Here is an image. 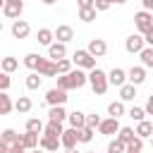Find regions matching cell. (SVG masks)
<instances>
[{"instance_id": "6f0895ef", "label": "cell", "mask_w": 153, "mask_h": 153, "mask_svg": "<svg viewBox=\"0 0 153 153\" xmlns=\"http://www.w3.org/2000/svg\"><path fill=\"white\" fill-rule=\"evenodd\" d=\"M86 153H96V151H86Z\"/></svg>"}, {"instance_id": "d590c367", "label": "cell", "mask_w": 153, "mask_h": 153, "mask_svg": "<svg viewBox=\"0 0 153 153\" xmlns=\"http://www.w3.org/2000/svg\"><path fill=\"white\" fill-rule=\"evenodd\" d=\"M124 148H127V143H124V141H120L117 136L108 143V151H110V153H124Z\"/></svg>"}, {"instance_id": "2e32d148", "label": "cell", "mask_w": 153, "mask_h": 153, "mask_svg": "<svg viewBox=\"0 0 153 153\" xmlns=\"http://www.w3.org/2000/svg\"><path fill=\"white\" fill-rule=\"evenodd\" d=\"M53 36H55L60 43H69V41L74 38V31H72V26H69V24H60V26L53 31Z\"/></svg>"}, {"instance_id": "8fae6325", "label": "cell", "mask_w": 153, "mask_h": 153, "mask_svg": "<svg viewBox=\"0 0 153 153\" xmlns=\"http://www.w3.org/2000/svg\"><path fill=\"white\" fill-rule=\"evenodd\" d=\"M117 129H120V120H117V117H105V120H100V124H98V131H100L103 136H112V134H117Z\"/></svg>"}, {"instance_id": "c3c4849f", "label": "cell", "mask_w": 153, "mask_h": 153, "mask_svg": "<svg viewBox=\"0 0 153 153\" xmlns=\"http://www.w3.org/2000/svg\"><path fill=\"white\" fill-rule=\"evenodd\" d=\"M7 148H10V146H7V143L0 139V153H7Z\"/></svg>"}, {"instance_id": "ac0fdd59", "label": "cell", "mask_w": 153, "mask_h": 153, "mask_svg": "<svg viewBox=\"0 0 153 153\" xmlns=\"http://www.w3.org/2000/svg\"><path fill=\"white\" fill-rule=\"evenodd\" d=\"M38 134L36 131H24V134H19V141L24 143V148L26 151H31V148H38Z\"/></svg>"}, {"instance_id": "4fadbf2b", "label": "cell", "mask_w": 153, "mask_h": 153, "mask_svg": "<svg viewBox=\"0 0 153 153\" xmlns=\"http://www.w3.org/2000/svg\"><path fill=\"white\" fill-rule=\"evenodd\" d=\"M108 84L120 88L122 84H127V72H124L122 67H112V69L108 72Z\"/></svg>"}, {"instance_id": "816d5d0a", "label": "cell", "mask_w": 153, "mask_h": 153, "mask_svg": "<svg viewBox=\"0 0 153 153\" xmlns=\"http://www.w3.org/2000/svg\"><path fill=\"white\" fill-rule=\"evenodd\" d=\"M110 2H112V5H124L127 0H110Z\"/></svg>"}, {"instance_id": "30bf717a", "label": "cell", "mask_w": 153, "mask_h": 153, "mask_svg": "<svg viewBox=\"0 0 153 153\" xmlns=\"http://www.w3.org/2000/svg\"><path fill=\"white\" fill-rule=\"evenodd\" d=\"M45 103H48V105H65V103H67V91L53 86V88L45 93Z\"/></svg>"}, {"instance_id": "d6986e66", "label": "cell", "mask_w": 153, "mask_h": 153, "mask_svg": "<svg viewBox=\"0 0 153 153\" xmlns=\"http://www.w3.org/2000/svg\"><path fill=\"white\" fill-rule=\"evenodd\" d=\"M48 120H50V122H65V120H67V110H65V105H50V110H48Z\"/></svg>"}, {"instance_id": "e575fe53", "label": "cell", "mask_w": 153, "mask_h": 153, "mask_svg": "<svg viewBox=\"0 0 153 153\" xmlns=\"http://www.w3.org/2000/svg\"><path fill=\"white\" fill-rule=\"evenodd\" d=\"M26 131H36V134H43V122L38 117H31L26 120Z\"/></svg>"}, {"instance_id": "bcb514c9", "label": "cell", "mask_w": 153, "mask_h": 153, "mask_svg": "<svg viewBox=\"0 0 153 153\" xmlns=\"http://www.w3.org/2000/svg\"><path fill=\"white\" fill-rule=\"evenodd\" d=\"M76 7H93V0H76Z\"/></svg>"}, {"instance_id": "60d3db41", "label": "cell", "mask_w": 153, "mask_h": 153, "mask_svg": "<svg viewBox=\"0 0 153 153\" xmlns=\"http://www.w3.org/2000/svg\"><path fill=\"white\" fill-rule=\"evenodd\" d=\"M36 60H38V53H29V55H24V65H26L29 69L36 67Z\"/></svg>"}, {"instance_id": "7402d4cb", "label": "cell", "mask_w": 153, "mask_h": 153, "mask_svg": "<svg viewBox=\"0 0 153 153\" xmlns=\"http://www.w3.org/2000/svg\"><path fill=\"white\" fill-rule=\"evenodd\" d=\"M136 98V86L134 84H122L120 86V100L122 103H129V100H134Z\"/></svg>"}, {"instance_id": "7bdbcfd3", "label": "cell", "mask_w": 153, "mask_h": 153, "mask_svg": "<svg viewBox=\"0 0 153 153\" xmlns=\"http://www.w3.org/2000/svg\"><path fill=\"white\" fill-rule=\"evenodd\" d=\"M7 153H29V151L24 148V143H22V141H17V143H12V146L7 148Z\"/></svg>"}, {"instance_id": "7a4b0ae2", "label": "cell", "mask_w": 153, "mask_h": 153, "mask_svg": "<svg viewBox=\"0 0 153 153\" xmlns=\"http://www.w3.org/2000/svg\"><path fill=\"white\" fill-rule=\"evenodd\" d=\"M88 84H91V88H93V93L96 96H103L105 91H108V72H103V69H98V67H93V69H88Z\"/></svg>"}, {"instance_id": "5bb4252c", "label": "cell", "mask_w": 153, "mask_h": 153, "mask_svg": "<svg viewBox=\"0 0 153 153\" xmlns=\"http://www.w3.org/2000/svg\"><path fill=\"white\" fill-rule=\"evenodd\" d=\"M93 57H103L105 53H108V43L103 41V38H91V43H88V48H86Z\"/></svg>"}, {"instance_id": "db71d44e", "label": "cell", "mask_w": 153, "mask_h": 153, "mask_svg": "<svg viewBox=\"0 0 153 153\" xmlns=\"http://www.w3.org/2000/svg\"><path fill=\"white\" fill-rule=\"evenodd\" d=\"M2 7H5V0H0V10H2Z\"/></svg>"}, {"instance_id": "d6a6232c", "label": "cell", "mask_w": 153, "mask_h": 153, "mask_svg": "<svg viewBox=\"0 0 153 153\" xmlns=\"http://www.w3.org/2000/svg\"><path fill=\"white\" fill-rule=\"evenodd\" d=\"M134 136H136V131H134L131 127H120V129H117V139L124 141V143H129Z\"/></svg>"}, {"instance_id": "8992f818", "label": "cell", "mask_w": 153, "mask_h": 153, "mask_svg": "<svg viewBox=\"0 0 153 153\" xmlns=\"http://www.w3.org/2000/svg\"><path fill=\"white\" fill-rule=\"evenodd\" d=\"M76 143H79V129L67 127V129L60 134V146H62L65 151H69V148H76Z\"/></svg>"}, {"instance_id": "ab89813d", "label": "cell", "mask_w": 153, "mask_h": 153, "mask_svg": "<svg viewBox=\"0 0 153 153\" xmlns=\"http://www.w3.org/2000/svg\"><path fill=\"white\" fill-rule=\"evenodd\" d=\"M10 86H12V79H10V74L0 69V91H7Z\"/></svg>"}, {"instance_id": "f35d334b", "label": "cell", "mask_w": 153, "mask_h": 153, "mask_svg": "<svg viewBox=\"0 0 153 153\" xmlns=\"http://www.w3.org/2000/svg\"><path fill=\"white\" fill-rule=\"evenodd\" d=\"M100 120H103V117H100V115H96V112H93V115H86V127H91V129H98Z\"/></svg>"}, {"instance_id": "ffe728a7", "label": "cell", "mask_w": 153, "mask_h": 153, "mask_svg": "<svg viewBox=\"0 0 153 153\" xmlns=\"http://www.w3.org/2000/svg\"><path fill=\"white\" fill-rule=\"evenodd\" d=\"M67 122H69V127H74V129H81V127L86 124V115H84L81 110L67 112Z\"/></svg>"}, {"instance_id": "9f6ffc18", "label": "cell", "mask_w": 153, "mask_h": 153, "mask_svg": "<svg viewBox=\"0 0 153 153\" xmlns=\"http://www.w3.org/2000/svg\"><path fill=\"white\" fill-rule=\"evenodd\" d=\"M151 146H153V136H151Z\"/></svg>"}, {"instance_id": "9a60e30c", "label": "cell", "mask_w": 153, "mask_h": 153, "mask_svg": "<svg viewBox=\"0 0 153 153\" xmlns=\"http://www.w3.org/2000/svg\"><path fill=\"white\" fill-rule=\"evenodd\" d=\"M48 57H50V60H60V57H67V43L53 41V43L48 45Z\"/></svg>"}, {"instance_id": "83f0119b", "label": "cell", "mask_w": 153, "mask_h": 153, "mask_svg": "<svg viewBox=\"0 0 153 153\" xmlns=\"http://www.w3.org/2000/svg\"><path fill=\"white\" fill-rule=\"evenodd\" d=\"M41 84H43V76H41L38 72H31V74H26V88H29V91H36V88H41Z\"/></svg>"}, {"instance_id": "6da1fadb", "label": "cell", "mask_w": 153, "mask_h": 153, "mask_svg": "<svg viewBox=\"0 0 153 153\" xmlns=\"http://www.w3.org/2000/svg\"><path fill=\"white\" fill-rule=\"evenodd\" d=\"M57 79V88H62V91H72V88H81L86 81H88V76H86V72L84 69H69L67 74H57L55 76Z\"/></svg>"}, {"instance_id": "4316f807", "label": "cell", "mask_w": 153, "mask_h": 153, "mask_svg": "<svg viewBox=\"0 0 153 153\" xmlns=\"http://www.w3.org/2000/svg\"><path fill=\"white\" fill-rule=\"evenodd\" d=\"M17 67H19V60H17V57H12V55L2 57V62H0V69H2V72H7V74H12Z\"/></svg>"}, {"instance_id": "11a10c76", "label": "cell", "mask_w": 153, "mask_h": 153, "mask_svg": "<svg viewBox=\"0 0 153 153\" xmlns=\"http://www.w3.org/2000/svg\"><path fill=\"white\" fill-rule=\"evenodd\" d=\"M2 29H5V26H2V19H0V33H2Z\"/></svg>"}, {"instance_id": "f546056e", "label": "cell", "mask_w": 153, "mask_h": 153, "mask_svg": "<svg viewBox=\"0 0 153 153\" xmlns=\"http://www.w3.org/2000/svg\"><path fill=\"white\" fill-rule=\"evenodd\" d=\"M96 14H98L96 7H81V10H79V19L86 22V24H91V22L96 19Z\"/></svg>"}, {"instance_id": "9c48e42d", "label": "cell", "mask_w": 153, "mask_h": 153, "mask_svg": "<svg viewBox=\"0 0 153 153\" xmlns=\"http://www.w3.org/2000/svg\"><path fill=\"white\" fill-rule=\"evenodd\" d=\"M127 81L134 84V86H141L146 81V67L143 65H134L129 72H127Z\"/></svg>"}, {"instance_id": "e0dca14e", "label": "cell", "mask_w": 153, "mask_h": 153, "mask_svg": "<svg viewBox=\"0 0 153 153\" xmlns=\"http://www.w3.org/2000/svg\"><path fill=\"white\" fill-rule=\"evenodd\" d=\"M38 148H43L45 153H53V151H57V148H60V139L41 134V139H38Z\"/></svg>"}, {"instance_id": "603a6c76", "label": "cell", "mask_w": 153, "mask_h": 153, "mask_svg": "<svg viewBox=\"0 0 153 153\" xmlns=\"http://www.w3.org/2000/svg\"><path fill=\"white\" fill-rule=\"evenodd\" d=\"M62 131H65L62 122H50V120H48V124H43V134H45V136H55V139H60Z\"/></svg>"}, {"instance_id": "7dc6e473", "label": "cell", "mask_w": 153, "mask_h": 153, "mask_svg": "<svg viewBox=\"0 0 153 153\" xmlns=\"http://www.w3.org/2000/svg\"><path fill=\"white\" fill-rule=\"evenodd\" d=\"M141 5H143V10H148V12L153 10V0H141Z\"/></svg>"}, {"instance_id": "7c38bea8", "label": "cell", "mask_w": 153, "mask_h": 153, "mask_svg": "<svg viewBox=\"0 0 153 153\" xmlns=\"http://www.w3.org/2000/svg\"><path fill=\"white\" fill-rule=\"evenodd\" d=\"M10 31H12V36H14V38H19V41H22V38H26V36L31 33V24H29L26 19H14V24H12V29H10Z\"/></svg>"}, {"instance_id": "74e56055", "label": "cell", "mask_w": 153, "mask_h": 153, "mask_svg": "<svg viewBox=\"0 0 153 153\" xmlns=\"http://www.w3.org/2000/svg\"><path fill=\"white\" fill-rule=\"evenodd\" d=\"M127 115H129L134 122H141V120H146V110H143V108H139V105H134V108H131Z\"/></svg>"}, {"instance_id": "484cf974", "label": "cell", "mask_w": 153, "mask_h": 153, "mask_svg": "<svg viewBox=\"0 0 153 153\" xmlns=\"http://www.w3.org/2000/svg\"><path fill=\"white\" fill-rule=\"evenodd\" d=\"M139 57H141V65H143L146 69H153V45H146V48L139 53Z\"/></svg>"}, {"instance_id": "cb8c5ba5", "label": "cell", "mask_w": 153, "mask_h": 153, "mask_svg": "<svg viewBox=\"0 0 153 153\" xmlns=\"http://www.w3.org/2000/svg\"><path fill=\"white\" fill-rule=\"evenodd\" d=\"M31 108H33V103H31V98H29V96H19V98L14 100V110H17L19 115H26Z\"/></svg>"}, {"instance_id": "f907efd6", "label": "cell", "mask_w": 153, "mask_h": 153, "mask_svg": "<svg viewBox=\"0 0 153 153\" xmlns=\"http://www.w3.org/2000/svg\"><path fill=\"white\" fill-rule=\"evenodd\" d=\"M29 153H45V151H43V148H31Z\"/></svg>"}, {"instance_id": "94428289", "label": "cell", "mask_w": 153, "mask_h": 153, "mask_svg": "<svg viewBox=\"0 0 153 153\" xmlns=\"http://www.w3.org/2000/svg\"><path fill=\"white\" fill-rule=\"evenodd\" d=\"M141 153H143V151H141Z\"/></svg>"}, {"instance_id": "52a82bcc", "label": "cell", "mask_w": 153, "mask_h": 153, "mask_svg": "<svg viewBox=\"0 0 153 153\" xmlns=\"http://www.w3.org/2000/svg\"><path fill=\"white\" fill-rule=\"evenodd\" d=\"M24 12V0H5V7H2V14L7 19H19Z\"/></svg>"}, {"instance_id": "681fc988", "label": "cell", "mask_w": 153, "mask_h": 153, "mask_svg": "<svg viewBox=\"0 0 153 153\" xmlns=\"http://www.w3.org/2000/svg\"><path fill=\"white\" fill-rule=\"evenodd\" d=\"M41 2H43V5H55L57 0H41Z\"/></svg>"}, {"instance_id": "91938a15", "label": "cell", "mask_w": 153, "mask_h": 153, "mask_svg": "<svg viewBox=\"0 0 153 153\" xmlns=\"http://www.w3.org/2000/svg\"><path fill=\"white\" fill-rule=\"evenodd\" d=\"M108 153H110V151H108Z\"/></svg>"}, {"instance_id": "b9f144b4", "label": "cell", "mask_w": 153, "mask_h": 153, "mask_svg": "<svg viewBox=\"0 0 153 153\" xmlns=\"http://www.w3.org/2000/svg\"><path fill=\"white\" fill-rule=\"evenodd\" d=\"M110 0H93V7H96V12H105V10H110Z\"/></svg>"}, {"instance_id": "44dd1931", "label": "cell", "mask_w": 153, "mask_h": 153, "mask_svg": "<svg viewBox=\"0 0 153 153\" xmlns=\"http://www.w3.org/2000/svg\"><path fill=\"white\" fill-rule=\"evenodd\" d=\"M136 136H141V139H151L153 136V122H148V120H141V122H136Z\"/></svg>"}, {"instance_id": "3957f363", "label": "cell", "mask_w": 153, "mask_h": 153, "mask_svg": "<svg viewBox=\"0 0 153 153\" xmlns=\"http://www.w3.org/2000/svg\"><path fill=\"white\" fill-rule=\"evenodd\" d=\"M33 72H38L41 76H57V65H55V60H50V57H41V55H38Z\"/></svg>"}, {"instance_id": "836d02e7", "label": "cell", "mask_w": 153, "mask_h": 153, "mask_svg": "<svg viewBox=\"0 0 153 153\" xmlns=\"http://www.w3.org/2000/svg\"><path fill=\"white\" fill-rule=\"evenodd\" d=\"M0 139H2L7 146H12V143H17V141H19V134H17L14 129H5V131H0Z\"/></svg>"}, {"instance_id": "f6af8a7d", "label": "cell", "mask_w": 153, "mask_h": 153, "mask_svg": "<svg viewBox=\"0 0 153 153\" xmlns=\"http://www.w3.org/2000/svg\"><path fill=\"white\" fill-rule=\"evenodd\" d=\"M143 41H146V45H153V26L143 33Z\"/></svg>"}, {"instance_id": "d4e9b609", "label": "cell", "mask_w": 153, "mask_h": 153, "mask_svg": "<svg viewBox=\"0 0 153 153\" xmlns=\"http://www.w3.org/2000/svg\"><path fill=\"white\" fill-rule=\"evenodd\" d=\"M12 110H14L12 98L7 96V91H0V115H10Z\"/></svg>"}, {"instance_id": "ba28073f", "label": "cell", "mask_w": 153, "mask_h": 153, "mask_svg": "<svg viewBox=\"0 0 153 153\" xmlns=\"http://www.w3.org/2000/svg\"><path fill=\"white\" fill-rule=\"evenodd\" d=\"M124 48H127V53H141L143 48H146V41H143V36L141 33H131V36H127V41H124Z\"/></svg>"}, {"instance_id": "f5cc1de1", "label": "cell", "mask_w": 153, "mask_h": 153, "mask_svg": "<svg viewBox=\"0 0 153 153\" xmlns=\"http://www.w3.org/2000/svg\"><path fill=\"white\" fill-rule=\"evenodd\" d=\"M65 153H79V151H76V148H69V151H65Z\"/></svg>"}, {"instance_id": "1f68e13d", "label": "cell", "mask_w": 153, "mask_h": 153, "mask_svg": "<svg viewBox=\"0 0 153 153\" xmlns=\"http://www.w3.org/2000/svg\"><path fill=\"white\" fill-rule=\"evenodd\" d=\"M93 134H96V129H91V127H81L79 129V143H91L93 141Z\"/></svg>"}, {"instance_id": "277c9868", "label": "cell", "mask_w": 153, "mask_h": 153, "mask_svg": "<svg viewBox=\"0 0 153 153\" xmlns=\"http://www.w3.org/2000/svg\"><path fill=\"white\" fill-rule=\"evenodd\" d=\"M72 65H76L79 69H93L96 67V57L88 50H76L72 55Z\"/></svg>"}, {"instance_id": "680465c9", "label": "cell", "mask_w": 153, "mask_h": 153, "mask_svg": "<svg viewBox=\"0 0 153 153\" xmlns=\"http://www.w3.org/2000/svg\"><path fill=\"white\" fill-rule=\"evenodd\" d=\"M53 153H57V151H53Z\"/></svg>"}, {"instance_id": "8d00e7d4", "label": "cell", "mask_w": 153, "mask_h": 153, "mask_svg": "<svg viewBox=\"0 0 153 153\" xmlns=\"http://www.w3.org/2000/svg\"><path fill=\"white\" fill-rule=\"evenodd\" d=\"M55 65H57V74H67V72L72 69V60H67V57L55 60Z\"/></svg>"}, {"instance_id": "f1b7e54d", "label": "cell", "mask_w": 153, "mask_h": 153, "mask_svg": "<svg viewBox=\"0 0 153 153\" xmlns=\"http://www.w3.org/2000/svg\"><path fill=\"white\" fill-rule=\"evenodd\" d=\"M108 115H110V117H117V120H120V117L124 115V103H122V100H112V103L108 105Z\"/></svg>"}, {"instance_id": "5b68a950", "label": "cell", "mask_w": 153, "mask_h": 153, "mask_svg": "<svg viewBox=\"0 0 153 153\" xmlns=\"http://www.w3.org/2000/svg\"><path fill=\"white\" fill-rule=\"evenodd\" d=\"M134 24H136V31L143 36V33L153 26V14H151L148 10H141V12H136V14H134Z\"/></svg>"}, {"instance_id": "4dcf8cb0", "label": "cell", "mask_w": 153, "mask_h": 153, "mask_svg": "<svg viewBox=\"0 0 153 153\" xmlns=\"http://www.w3.org/2000/svg\"><path fill=\"white\" fill-rule=\"evenodd\" d=\"M53 38H55V36H53V31H50V29H38L36 41H38L41 45H50V43H53Z\"/></svg>"}, {"instance_id": "ee69618b", "label": "cell", "mask_w": 153, "mask_h": 153, "mask_svg": "<svg viewBox=\"0 0 153 153\" xmlns=\"http://www.w3.org/2000/svg\"><path fill=\"white\" fill-rule=\"evenodd\" d=\"M143 110H146V115H153V93L146 98V105H143Z\"/></svg>"}]
</instances>
